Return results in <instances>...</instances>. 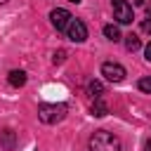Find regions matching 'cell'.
Returning <instances> with one entry per match:
<instances>
[{
  "mask_svg": "<svg viewBox=\"0 0 151 151\" xmlns=\"http://www.w3.org/2000/svg\"><path fill=\"white\" fill-rule=\"evenodd\" d=\"M90 151H120V139L109 130H97L90 137Z\"/></svg>",
  "mask_w": 151,
  "mask_h": 151,
  "instance_id": "6da1fadb",
  "label": "cell"
},
{
  "mask_svg": "<svg viewBox=\"0 0 151 151\" xmlns=\"http://www.w3.org/2000/svg\"><path fill=\"white\" fill-rule=\"evenodd\" d=\"M38 118L45 125H57L66 118V106L64 104H40L38 106Z\"/></svg>",
  "mask_w": 151,
  "mask_h": 151,
  "instance_id": "7a4b0ae2",
  "label": "cell"
},
{
  "mask_svg": "<svg viewBox=\"0 0 151 151\" xmlns=\"http://www.w3.org/2000/svg\"><path fill=\"white\" fill-rule=\"evenodd\" d=\"M101 76L106 78V80H111V83H123L125 80V68L120 66V64H116V61H104L101 64Z\"/></svg>",
  "mask_w": 151,
  "mask_h": 151,
  "instance_id": "3957f363",
  "label": "cell"
},
{
  "mask_svg": "<svg viewBox=\"0 0 151 151\" xmlns=\"http://www.w3.org/2000/svg\"><path fill=\"white\" fill-rule=\"evenodd\" d=\"M113 17L120 24H132L134 14H132V5L127 0H113Z\"/></svg>",
  "mask_w": 151,
  "mask_h": 151,
  "instance_id": "277c9868",
  "label": "cell"
},
{
  "mask_svg": "<svg viewBox=\"0 0 151 151\" xmlns=\"http://www.w3.org/2000/svg\"><path fill=\"white\" fill-rule=\"evenodd\" d=\"M50 19H52V26L57 28V31H66V26L71 24V12L68 9H64V7H57V9H52L50 12Z\"/></svg>",
  "mask_w": 151,
  "mask_h": 151,
  "instance_id": "5b68a950",
  "label": "cell"
},
{
  "mask_svg": "<svg viewBox=\"0 0 151 151\" xmlns=\"http://www.w3.org/2000/svg\"><path fill=\"white\" fill-rule=\"evenodd\" d=\"M66 35L73 40V42H83L87 38V26L80 21V19H71V24L66 26Z\"/></svg>",
  "mask_w": 151,
  "mask_h": 151,
  "instance_id": "8992f818",
  "label": "cell"
},
{
  "mask_svg": "<svg viewBox=\"0 0 151 151\" xmlns=\"http://www.w3.org/2000/svg\"><path fill=\"white\" fill-rule=\"evenodd\" d=\"M7 80H9L12 87H24V85H26V73H24V71H9Z\"/></svg>",
  "mask_w": 151,
  "mask_h": 151,
  "instance_id": "52a82bcc",
  "label": "cell"
},
{
  "mask_svg": "<svg viewBox=\"0 0 151 151\" xmlns=\"http://www.w3.org/2000/svg\"><path fill=\"white\" fill-rule=\"evenodd\" d=\"M90 111H92V116H99V118H101V116H106V113H109V106H106V104H104V99L99 97V99H94V104H92V109H90Z\"/></svg>",
  "mask_w": 151,
  "mask_h": 151,
  "instance_id": "ba28073f",
  "label": "cell"
},
{
  "mask_svg": "<svg viewBox=\"0 0 151 151\" xmlns=\"http://www.w3.org/2000/svg\"><path fill=\"white\" fill-rule=\"evenodd\" d=\"M87 92H90L94 99H99V97L104 94V85H101L99 80H90V83H87Z\"/></svg>",
  "mask_w": 151,
  "mask_h": 151,
  "instance_id": "9c48e42d",
  "label": "cell"
},
{
  "mask_svg": "<svg viewBox=\"0 0 151 151\" xmlns=\"http://www.w3.org/2000/svg\"><path fill=\"white\" fill-rule=\"evenodd\" d=\"M125 47H127L130 52H137V50L142 47V40H139L134 33H130V35H125Z\"/></svg>",
  "mask_w": 151,
  "mask_h": 151,
  "instance_id": "30bf717a",
  "label": "cell"
},
{
  "mask_svg": "<svg viewBox=\"0 0 151 151\" xmlns=\"http://www.w3.org/2000/svg\"><path fill=\"white\" fill-rule=\"evenodd\" d=\"M104 35L109 38V40H120V31H118V26H113V24H106L104 26Z\"/></svg>",
  "mask_w": 151,
  "mask_h": 151,
  "instance_id": "8fae6325",
  "label": "cell"
},
{
  "mask_svg": "<svg viewBox=\"0 0 151 151\" xmlns=\"http://www.w3.org/2000/svg\"><path fill=\"white\" fill-rule=\"evenodd\" d=\"M0 137H2V146H5L7 151H12V149H14V132H12V130H5Z\"/></svg>",
  "mask_w": 151,
  "mask_h": 151,
  "instance_id": "7c38bea8",
  "label": "cell"
},
{
  "mask_svg": "<svg viewBox=\"0 0 151 151\" xmlns=\"http://www.w3.org/2000/svg\"><path fill=\"white\" fill-rule=\"evenodd\" d=\"M137 85H139V90H142V92L151 94V78H142V80H139Z\"/></svg>",
  "mask_w": 151,
  "mask_h": 151,
  "instance_id": "4fadbf2b",
  "label": "cell"
},
{
  "mask_svg": "<svg viewBox=\"0 0 151 151\" xmlns=\"http://www.w3.org/2000/svg\"><path fill=\"white\" fill-rule=\"evenodd\" d=\"M64 59H66V52H64V50H59V52H54V64H61Z\"/></svg>",
  "mask_w": 151,
  "mask_h": 151,
  "instance_id": "5bb4252c",
  "label": "cell"
},
{
  "mask_svg": "<svg viewBox=\"0 0 151 151\" xmlns=\"http://www.w3.org/2000/svg\"><path fill=\"white\" fill-rule=\"evenodd\" d=\"M142 31H144V33H151V21H144V24H142Z\"/></svg>",
  "mask_w": 151,
  "mask_h": 151,
  "instance_id": "9a60e30c",
  "label": "cell"
},
{
  "mask_svg": "<svg viewBox=\"0 0 151 151\" xmlns=\"http://www.w3.org/2000/svg\"><path fill=\"white\" fill-rule=\"evenodd\" d=\"M144 54H146V61H151V42L146 45V50H144Z\"/></svg>",
  "mask_w": 151,
  "mask_h": 151,
  "instance_id": "2e32d148",
  "label": "cell"
},
{
  "mask_svg": "<svg viewBox=\"0 0 151 151\" xmlns=\"http://www.w3.org/2000/svg\"><path fill=\"white\" fill-rule=\"evenodd\" d=\"M144 151H151V139H149V142L144 144Z\"/></svg>",
  "mask_w": 151,
  "mask_h": 151,
  "instance_id": "e0dca14e",
  "label": "cell"
},
{
  "mask_svg": "<svg viewBox=\"0 0 151 151\" xmlns=\"http://www.w3.org/2000/svg\"><path fill=\"white\" fill-rule=\"evenodd\" d=\"M146 0H132V5H144Z\"/></svg>",
  "mask_w": 151,
  "mask_h": 151,
  "instance_id": "ac0fdd59",
  "label": "cell"
},
{
  "mask_svg": "<svg viewBox=\"0 0 151 151\" xmlns=\"http://www.w3.org/2000/svg\"><path fill=\"white\" fill-rule=\"evenodd\" d=\"M146 12H149V17H151V5H146Z\"/></svg>",
  "mask_w": 151,
  "mask_h": 151,
  "instance_id": "d6986e66",
  "label": "cell"
},
{
  "mask_svg": "<svg viewBox=\"0 0 151 151\" xmlns=\"http://www.w3.org/2000/svg\"><path fill=\"white\" fill-rule=\"evenodd\" d=\"M68 2H73V5H78V2H80V0H68Z\"/></svg>",
  "mask_w": 151,
  "mask_h": 151,
  "instance_id": "ffe728a7",
  "label": "cell"
},
{
  "mask_svg": "<svg viewBox=\"0 0 151 151\" xmlns=\"http://www.w3.org/2000/svg\"><path fill=\"white\" fill-rule=\"evenodd\" d=\"M5 2H7V0H0V5H5Z\"/></svg>",
  "mask_w": 151,
  "mask_h": 151,
  "instance_id": "44dd1931",
  "label": "cell"
}]
</instances>
